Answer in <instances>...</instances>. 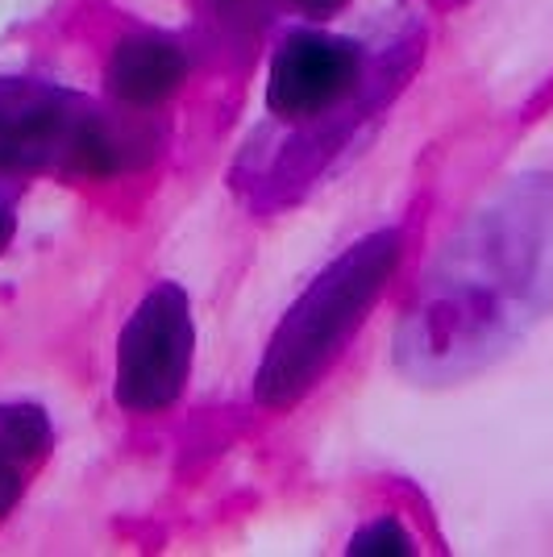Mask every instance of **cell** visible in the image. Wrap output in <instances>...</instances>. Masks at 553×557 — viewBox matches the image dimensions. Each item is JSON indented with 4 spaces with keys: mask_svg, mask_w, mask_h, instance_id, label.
<instances>
[{
    "mask_svg": "<svg viewBox=\"0 0 553 557\" xmlns=\"http://www.w3.org/2000/svg\"><path fill=\"white\" fill-rule=\"evenodd\" d=\"M404 258V233L379 230L354 242L337 262H329L312 287L287 308L271 346L258 362L254 399L271 412L296 408L304 395L333 371L354 333L367 325L388 278Z\"/></svg>",
    "mask_w": 553,
    "mask_h": 557,
    "instance_id": "1",
    "label": "cell"
},
{
    "mask_svg": "<svg viewBox=\"0 0 553 557\" xmlns=\"http://www.w3.org/2000/svg\"><path fill=\"white\" fill-rule=\"evenodd\" d=\"M125 134L93 100L42 79H0V175H113Z\"/></svg>",
    "mask_w": 553,
    "mask_h": 557,
    "instance_id": "2",
    "label": "cell"
},
{
    "mask_svg": "<svg viewBox=\"0 0 553 557\" xmlns=\"http://www.w3.org/2000/svg\"><path fill=\"white\" fill-rule=\"evenodd\" d=\"M196 354V325L187 292L180 283H159L130 312L116 342V408L125 412H167L180 404Z\"/></svg>",
    "mask_w": 553,
    "mask_h": 557,
    "instance_id": "3",
    "label": "cell"
},
{
    "mask_svg": "<svg viewBox=\"0 0 553 557\" xmlns=\"http://www.w3.org/2000/svg\"><path fill=\"white\" fill-rule=\"evenodd\" d=\"M362 79V47L342 34L292 29L271 54L267 109L279 121H312L337 109Z\"/></svg>",
    "mask_w": 553,
    "mask_h": 557,
    "instance_id": "4",
    "label": "cell"
},
{
    "mask_svg": "<svg viewBox=\"0 0 553 557\" xmlns=\"http://www.w3.org/2000/svg\"><path fill=\"white\" fill-rule=\"evenodd\" d=\"M187 79V54L175 38L142 29L130 34L113 50L105 67V92L113 96L121 109H155L162 100L184 88Z\"/></svg>",
    "mask_w": 553,
    "mask_h": 557,
    "instance_id": "5",
    "label": "cell"
},
{
    "mask_svg": "<svg viewBox=\"0 0 553 557\" xmlns=\"http://www.w3.org/2000/svg\"><path fill=\"white\" fill-rule=\"evenodd\" d=\"M54 445L50 417L38 404H0V524L22 504Z\"/></svg>",
    "mask_w": 553,
    "mask_h": 557,
    "instance_id": "6",
    "label": "cell"
},
{
    "mask_svg": "<svg viewBox=\"0 0 553 557\" xmlns=\"http://www.w3.org/2000/svg\"><path fill=\"white\" fill-rule=\"evenodd\" d=\"M349 554L358 557H374V554H416L413 536L404 533V524L388 516V520H379V524H370L362 533L354 536V545H349Z\"/></svg>",
    "mask_w": 553,
    "mask_h": 557,
    "instance_id": "7",
    "label": "cell"
},
{
    "mask_svg": "<svg viewBox=\"0 0 553 557\" xmlns=\"http://www.w3.org/2000/svg\"><path fill=\"white\" fill-rule=\"evenodd\" d=\"M296 9H300L304 17H312V22H324V17H333V13H342L349 0H292Z\"/></svg>",
    "mask_w": 553,
    "mask_h": 557,
    "instance_id": "8",
    "label": "cell"
},
{
    "mask_svg": "<svg viewBox=\"0 0 553 557\" xmlns=\"http://www.w3.org/2000/svg\"><path fill=\"white\" fill-rule=\"evenodd\" d=\"M13 230H17V212H13V196L0 187V255L9 250L13 242Z\"/></svg>",
    "mask_w": 553,
    "mask_h": 557,
    "instance_id": "9",
    "label": "cell"
},
{
    "mask_svg": "<svg viewBox=\"0 0 553 557\" xmlns=\"http://www.w3.org/2000/svg\"><path fill=\"white\" fill-rule=\"evenodd\" d=\"M441 4H466V0H441Z\"/></svg>",
    "mask_w": 553,
    "mask_h": 557,
    "instance_id": "10",
    "label": "cell"
}]
</instances>
